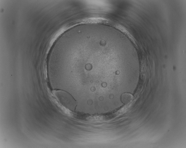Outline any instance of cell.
Listing matches in <instances>:
<instances>
[{"label": "cell", "instance_id": "1", "mask_svg": "<svg viewBox=\"0 0 186 148\" xmlns=\"http://www.w3.org/2000/svg\"><path fill=\"white\" fill-rule=\"evenodd\" d=\"M53 93L57 101L63 107L71 110H75L77 102L69 93L60 90H54Z\"/></svg>", "mask_w": 186, "mask_h": 148}, {"label": "cell", "instance_id": "2", "mask_svg": "<svg viewBox=\"0 0 186 148\" xmlns=\"http://www.w3.org/2000/svg\"><path fill=\"white\" fill-rule=\"evenodd\" d=\"M132 97L131 94L129 93H125L122 96V100L123 103H127L130 101Z\"/></svg>", "mask_w": 186, "mask_h": 148}]
</instances>
